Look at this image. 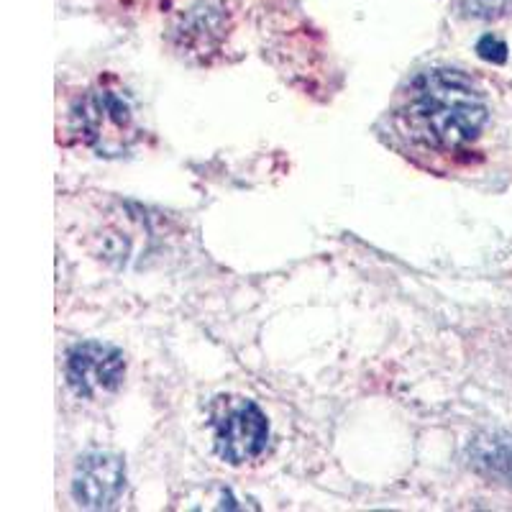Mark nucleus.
<instances>
[{"mask_svg":"<svg viewBox=\"0 0 512 512\" xmlns=\"http://www.w3.org/2000/svg\"><path fill=\"white\" fill-rule=\"evenodd\" d=\"M469 461L482 477L512 489V431H489L474 438Z\"/></svg>","mask_w":512,"mask_h":512,"instance_id":"6","label":"nucleus"},{"mask_svg":"<svg viewBox=\"0 0 512 512\" xmlns=\"http://www.w3.org/2000/svg\"><path fill=\"white\" fill-rule=\"evenodd\" d=\"M77 118H80V131L85 141L105 157H118L128 152L139 139L134 111L116 90L100 88L85 95Z\"/></svg>","mask_w":512,"mask_h":512,"instance_id":"3","label":"nucleus"},{"mask_svg":"<svg viewBox=\"0 0 512 512\" xmlns=\"http://www.w3.org/2000/svg\"><path fill=\"white\" fill-rule=\"evenodd\" d=\"M216 451L223 461L239 466L264 454L269 441L267 418L244 397H218L210 410Z\"/></svg>","mask_w":512,"mask_h":512,"instance_id":"2","label":"nucleus"},{"mask_svg":"<svg viewBox=\"0 0 512 512\" xmlns=\"http://www.w3.org/2000/svg\"><path fill=\"white\" fill-rule=\"evenodd\" d=\"M123 377H126V361L111 344L85 341L67 356V382L80 397L98 400L113 395L123 384Z\"/></svg>","mask_w":512,"mask_h":512,"instance_id":"4","label":"nucleus"},{"mask_svg":"<svg viewBox=\"0 0 512 512\" xmlns=\"http://www.w3.org/2000/svg\"><path fill=\"white\" fill-rule=\"evenodd\" d=\"M461 6L474 18H502L512 13V0H461Z\"/></svg>","mask_w":512,"mask_h":512,"instance_id":"7","label":"nucleus"},{"mask_svg":"<svg viewBox=\"0 0 512 512\" xmlns=\"http://www.w3.org/2000/svg\"><path fill=\"white\" fill-rule=\"evenodd\" d=\"M126 487V466L116 454H88L80 459L72 495L82 507L105 510L118 502Z\"/></svg>","mask_w":512,"mask_h":512,"instance_id":"5","label":"nucleus"},{"mask_svg":"<svg viewBox=\"0 0 512 512\" xmlns=\"http://www.w3.org/2000/svg\"><path fill=\"white\" fill-rule=\"evenodd\" d=\"M487 116L482 90L456 70L415 77L400 108V121L410 139L438 152H451L477 139Z\"/></svg>","mask_w":512,"mask_h":512,"instance_id":"1","label":"nucleus"}]
</instances>
